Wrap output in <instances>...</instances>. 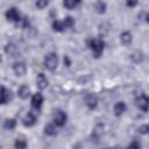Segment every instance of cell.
<instances>
[{
    "mask_svg": "<svg viewBox=\"0 0 149 149\" xmlns=\"http://www.w3.org/2000/svg\"><path fill=\"white\" fill-rule=\"evenodd\" d=\"M29 26V20L28 17H23V28H27Z\"/></svg>",
    "mask_w": 149,
    "mask_h": 149,
    "instance_id": "cell-27",
    "label": "cell"
},
{
    "mask_svg": "<svg viewBox=\"0 0 149 149\" xmlns=\"http://www.w3.org/2000/svg\"><path fill=\"white\" fill-rule=\"evenodd\" d=\"M36 85H37V87H38L40 90L47 88V86H48V79H47V77H45L43 73H38V74H37Z\"/></svg>",
    "mask_w": 149,
    "mask_h": 149,
    "instance_id": "cell-8",
    "label": "cell"
},
{
    "mask_svg": "<svg viewBox=\"0 0 149 149\" xmlns=\"http://www.w3.org/2000/svg\"><path fill=\"white\" fill-rule=\"evenodd\" d=\"M48 1L47 0H38V1H36L35 2V5H36V7L37 8H40V9H43V8H45L47 6H48Z\"/></svg>",
    "mask_w": 149,
    "mask_h": 149,
    "instance_id": "cell-24",
    "label": "cell"
},
{
    "mask_svg": "<svg viewBox=\"0 0 149 149\" xmlns=\"http://www.w3.org/2000/svg\"><path fill=\"white\" fill-rule=\"evenodd\" d=\"M127 149H140V144H139L136 141H134V142H132V143L127 147Z\"/></svg>",
    "mask_w": 149,
    "mask_h": 149,
    "instance_id": "cell-26",
    "label": "cell"
},
{
    "mask_svg": "<svg viewBox=\"0 0 149 149\" xmlns=\"http://www.w3.org/2000/svg\"><path fill=\"white\" fill-rule=\"evenodd\" d=\"M87 43H88L90 49L93 52V56L95 58L100 57L101 54H102V51H104V47H105L104 41L101 38H91V40H88Z\"/></svg>",
    "mask_w": 149,
    "mask_h": 149,
    "instance_id": "cell-1",
    "label": "cell"
},
{
    "mask_svg": "<svg viewBox=\"0 0 149 149\" xmlns=\"http://www.w3.org/2000/svg\"><path fill=\"white\" fill-rule=\"evenodd\" d=\"M79 3H80L79 0H65V1H63V6H64L65 8H68V9H73V8H76Z\"/></svg>",
    "mask_w": 149,
    "mask_h": 149,
    "instance_id": "cell-16",
    "label": "cell"
},
{
    "mask_svg": "<svg viewBox=\"0 0 149 149\" xmlns=\"http://www.w3.org/2000/svg\"><path fill=\"white\" fill-rule=\"evenodd\" d=\"M63 24H64V28H71L74 24V20L71 16H66L63 21Z\"/></svg>",
    "mask_w": 149,
    "mask_h": 149,
    "instance_id": "cell-23",
    "label": "cell"
},
{
    "mask_svg": "<svg viewBox=\"0 0 149 149\" xmlns=\"http://www.w3.org/2000/svg\"><path fill=\"white\" fill-rule=\"evenodd\" d=\"M42 102H43V95L41 93H35L31 98V106L34 108L38 109L42 106Z\"/></svg>",
    "mask_w": 149,
    "mask_h": 149,
    "instance_id": "cell-10",
    "label": "cell"
},
{
    "mask_svg": "<svg viewBox=\"0 0 149 149\" xmlns=\"http://www.w3.org/2000/svg\"><path fill=\"white\" fill-rule=\"evenodd\" d=\"M135 105L137 106V108H140L142 112H147L148 111V105H149V99L146 94H141L140 97H137L135 99Z\"/></svg>",
    "mask_w": 149,
    "mask_h": 149,
    "instance_id": "cell-3",
    "label": "cell"
},
{
    "mask_svg": "<svg viewBox=\"0 0 149 149\" xmlns=\"http://www.w3.org/2000/svg\"><path fill=\"white\" fill-rule=\"evenodd\" d=\"M44 133H45L47 135L54 136V135H56L57 130H56V128H55V126H54V125H47V126L44 127Z\"/></svg>",
    "mask_w": 149,
    "mask_h": 149,
    "instance_id": "cell-19",
    "label": "cell"
},
{
    "mask_svg": "<svg viewBox=\"0 0 149 149\" xmlns=\"http://www.w3.org/2000/svg\"><path fill=\"white\" fill-rule=\"evenodd\" d=\"M148 132H149V126L148 125H143L139 128V133H141V134H148Z\"/></svg>",
    "mask_w": 149,
    "mask_h": 149,
    "instance_id": "cell-25",
    "label": "cell"
},
{
    "mask_svg": "<svg viewBox=\"0 0 149 149\" xmlns=\"http://www.w3.org/2000/svg\"><path fill=\"white\" fill-rule=\"evenodd\" d=\"M113 111H114V114H115L116 116H120V115L126 111V104H125V102H122V101L116 102V104L114 105Z\"/></svg>",
    "mask_w": 149,
    "mask_h": 149,
    "instance_id": "cell-13",
    "label": "cell"
},
{
    "mask_svg": "<svg viewBox=\"0 0 149 149\" xmlns=\"http://www.w3.org/2000/svg\"><path fill=\"white\" fill-rule=\"evenodd\" d=\"M17 94L21 99H27L29 95H30V90L27 85H22L19 90H17Z\"/></svg>",
    "mask_w": 149,
    "mask_h": 149,
    "instance_id": "cell-14",
    "label": "cell"
},
{
    "mask_svg": "<svg viewBox=\"0 0 149 149\" xmlns=\"http://www.w3.org/2000/svg\"><path fill=\"white\" fill-rule=\"evenodd\" d=\"M5 51H6L7 55H9V56H12V57H15V56L17 55V52H19L17 47H16L15 44H13V43H8V44L5 47Z\"/></svg>",
    "mask_w": 149,
    "mask_h": 149,
    "instance_id": "cell-12",
    "label": "cell"
},
{
    "mask_svg": "<svg viewBox=\"0 0 149 149\" xmlns=\"http://www.w3.org/2000/svg\"><path fill=\"white\" fill-rule=\"evenodd\" d=\"M137 2L136 1H127V6L128 7H133V6H135Z\"/></svg>",
    "mask_w": 149,
    "mask_h": 149,
    "instance_id": "cell-28",
    "label": "cell"
},
{
    "mask_svg": "<svg viewBox=\"0 0 149 149\" xmlns=\"http://www.w3.org/2000/svg\"><path fill=\"white\" fill-rule=\"evenodd\" d=\"M26 148H27V141L24 139H16L15 149H26Z\"/></svg>",
    "mask_w": 149,
    "mask_h": 149,
    "instance_id": "cell-22",
    "label": "cell"
},
{
    "mask_svg": "<svg viewBox=\"0 0 149 149\" xmlns=\"http://www.w3.org/2000/svg\"><path fill=\"white\" fill-rule=\"evenodd\" d=\"M15 126H16V121H15V119H7L6 121H5V123H3V127L6 128V129H14L15 128Z\"/></svg>",
    "mask_w": 149,
    "mask_h": 149,
    "instance_id": "cell-21",
    "label": "cell"
},
{
    "mask_svg": "<svg viewBox=\"0 0 149 149\" xmlns=\"http://www.w3.org/2000/svg\"><path fill=\"white\" fill-rule=\"evenodd\" d=\"M13 71L16 76H23L26 74V71H27V66L23 62H16L14 63L13 65Z\"/></svg>",
    "mask_w": 149,
    "mask_h": 149,
    "instance_id": "cell-7",
    "label": "cell"
},
{
    "mask_svg": "<svg viewBox=\"0 0 149 149\" xmlns=\"http://www.w3.org/2000/svg\"><path fill=\"white\" fill-rule=\"evenodd\" d=\"M0 62H1V55H0Z\"/></svg>",
    "mask_w": 149,
    "mask_h": 149,
    "instance_id": "cell-31",
    "label": "cell"
},
{
    "mask_svg": "<svg viewBox=\"0 0 149 149\" xmlns=\"http://www.w3.org/2000/svg\"><path fill=\"white\" fill-rule=\"evenodd\" d=\"M66 119H68V116L63 111H57L54 115V122L58 127H63L66 122Z\"/></svg>",
    "mask_w": 149,
    "mask_h": 149,
    "instance_id": "cell-5",
    "label": "cell"
},
{
    "mask_svg": "<svg viewBox=\"0 0 149 149\" xmlns=\"http://www.w3.org/2000/svg\"><path fill=\"white\" fill-rule=\"evenodd\" d=\"M12 99V93L3 86H0V104H7Z\"/></svg>",
    "mask_w": 149,
    "mask_h": 149,
    "instance_id": "cell-6",
    "label": "cell"
},
{
    "mask_svg": "<svg viewBox=\"0 0 149 149\" xmlns=\"http://www.w3.org/2000/svg\"><path fill=\"white\" fill-rule=\"evenodd\" d=\"M64 64H65L66 66H70V59H69L66 56L64 57Z\"/></svg>",
    "mask_w": 149,
    "mask_h": 149,
    "instance_id": "cell-29",
    "label": "cell"
},
{
    "mask_svg": "<svg viewBox=\"0 0 149 149\" xmlns=\"http://www.w3.org/2000/svg\"><path fill=\"white\" fill-rule=\"evenodd\" d=\"M6 17H7L8 21H12V22H19V21H21V15H20L19 10L15 7H12V8H9L6 12Z\"/></svg>",
    "mask_w": 149,
    "mask_h": 149,
    "instance_id": "cell-4",
    "label": "cell"
},
{
    "mask_svg": "<svg viewBox=\"0 0 149 149\" xmlns=\"http://www.w3.org/2000/svg\"><path fill=\"white\" fill-rule=\"evenodd\" d=\"M23 125L26 126V127H31V126H34L35 125V122H36V116L31 113V112H28L26 115H24V118H23Z\"/></svg>",
    "mask_w": 149,
    "mask_h": 149,
    "instance_id": "cell-9",
    "label": "cell"
},
{
    "mask_svg": "<svg viewBox=\"0 0 149 149\" xmlns=\"http://www.w3.org/2000/svg\"><path fill=\"white\" fill-rule=\"evenodd\" d=\"M120 40L121 42L125 44V45H128L132 43V34L129 31H123L121 35H120Z\"/></svg>",
    "mask_w": 149,
    "mask_h": 149,
    "instance_id": "cell-15",
    "label": "cell"
},
{
    "mask_svg": "<svg viewBox=\"0 0 149 149\" xmlns=\"http://www.w3.org/2000/svg\"><path fill=\"white\" fill-rule=\"evenodd\" d=\"M130 57H132V59H133L135 63H141V62H143V59H144V55H143V52H141V51H135V52H133Z\"/></svg>",
    "mask_w": 149,
    "mask_h": 149,
    "instance_id": "cell-18",
    "label": "cell"
},
{
    "mask_svg": "<svg viewBox=\"0 0 149 149\" xmlns=\"http://www.w3.org/2000/svg\"><path fill=\"white\" fill-rule=\"evenodd\" d=\"M105 149H120L119 147H112V148H105Z\"/></svg>",
    "mask_w": 149,
    "mask_h": 149,
    "instance_id": "cell-30",
    "label": "cell"
},
{
    "mask_svg": "<svg viewBox=\"0 0 149 149\" xmlns=\"http://www.w3.org/2000/svg\"><path fill=\"white\" fill-rule=\"evenodd\" d=\"M57 64H58V57H57L56 54L50 52V54L45 55V57H44V65H45V68L48 70L54 71L57 68Z\"/></svg>",
    "mask_w": 149,
    "mask_h": 149,
    "instance_id": "cell-2",
    "label": "cell"
},
{
    "mask_svg": "<svg viewBox=\"0 0 149 149\" xmlns=\"http://www.w3.org/2000/svg\"><path fill=\"white\" fill-rule=\"evenodd\" d=\"M85 104H86V106H87L88 108L93 109V108L97 107L98 99H97V97L93 95V94H87V95L85 97Z\"/></svg>",
    "mask_w": 149,
    "mask_h": 149,
    "instance_id": "cell-11",
    "label": "cell"
},
{
    "mask_svg": "<svg viewBox=\"0 0 149 149\" xmlns=\"http://www.w3.org/2000/svg\"><path fill=\"white\" fill-rule=\"evenodd\" d=\"M93 7H94L95 12L99 13V14H102V13L106 12V3L102 2V1H97V2H94Z\"/></svg>",
    "mask_w": 149,
    "mask_h": 149,
    "instance_id": "cell-17",
    "label": "cell"
},
{
    "mask_svg": "<svg viewBox=\"0 0 149 149\" xmlns=\"http://www.w3.org/2000/svg\"><path fill=\"white\" fill-rule=\"evenodd\" d=\"M52 28H54V30H56V31H63V30H64L63 21L55 20V21L52 22Z\"/></svg>",
    "mask_w": 149,
    "mask_h": 149,
    "instance_id": "cell-20",
    "label": "cell"
}]
</instances>
